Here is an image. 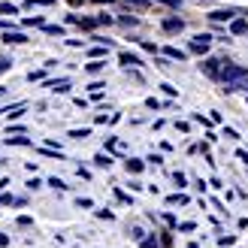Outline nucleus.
I'll list each match as a JSON object with an SVG mask.
<instances>
[{
    "label": "nucleus",
    "mask_w": 248,
    "mask_h": 248,
    "mask_svg": "<svg viewBox=\"0 0 248 248\" xmlns=\"http://www.w3.org/2000/svg\"><path fill=\"white\" fill-rule=\"evenodd\" d=\"M221 79H224L227 88L224 91H248V70L236 67V64H224V70H221Z\"/></svg>",
    "instance_id": "1"
},
{
    "label": "nucleus",
    "mask_w": 248,
    "mask_h": 248,
    "mask_svg": "<svg viewBox=\"0 0 248 248\" xmlns=\"http://www.w3.org/2000/svg\"><path fill=\"white\" fill-rule=\"evenodd\" d=\"M209 46H212V36H209V33H197L194 40H191V52H200L203 55Z\"/></svg>",
    "instance_id": "2"
},
{
    "label": "nucleus",
    "mask_w": 248,
    "mask_h": 248,
    "mask_svg": "<svg viewBox=\"0 0 248 248\" xmlns=\"http://www.w3.org/2000/svg\"><path fill=\"white\" fill-rule=\"evenodd\" d=\"M200 67H203V73H206V76H212V79H215V76H221V70H224L218 58H206Z\"/></svg>",
    "instance_id": "3"
},
{
    "label": "nucleus",
    "mask_w": 248,
    "mask_h": 248,
    "mask_svg": "<svg viewBox=\"0 0 248 248\" xmlns=\"http://www.w3.org/2000/svg\"><path fill=\"white\" fill-rule=\"evenodd\" d=\"M233 16H239V12H236V9H215L209 18H212V21H230Z\"/></svg>",
    "instance_id": "4"
},
{
    "label": "nucleus",
    "mask_w": 248,
    "mask_h": 248,
    "mask_svg": "<svg viewBox=\"0 0 248 248\" xmlns=\"http://www.w3.org/2000/svg\"><path fill=\"white\" fill-rule=\"evenodd\" d=\"M3 43H6V46H9V43H12V46H18V43H28V36L18 33V31H6V33H3Z\"/></svg>",
    "instance_id": "5"
},
{
    "label": "nucleus",
    "mask_w": 248,
    "mask_h": 248,
    "mask_svg": "<svg viewBox=\"0 0 248 248\" xmlns=\"http://www.w3.org/2000/svg\"><path fill=\"white\" fill-rule=\"evenodd\" d=\"M182 28H185L182 18H164V31H167V33H176V31H182Z\"/></svg>",
    "instance_id": "6"
},
{
    "label": "nucleus",
    "mask_w": 248,
    "mask_h": 248,
    "mask_svg": "<svg viewBox=\"0 0 248 248\" xmlns=\"http://www.w3.org/2000/svg\"><path fill=\"white\" fill-rule=\"evenodd\" d=\"M230 31H233V33H245V31H248V21H245V18H233V21H230Z\"/></svg>",
    "instance_id": "7"
},
{
    "label": "nucleus",
    "mask_w": 248,
    "mask_h": 248,
    "mask_svg": "<svg viewBox=\"0 0 248 248\" xmlns=\"http://www.w3.org/2000/svg\"><path fill=\"white\" fill-rule=\"evenodd\" d=\"M118 61H121V64H124V67H140V64H142V61H140V58H136V55H127V52H124V55H121Z\"/></svg>",
    "instance_id": "8"
},
{
    "label": "nucleus",
    "mask_w": 248,
    "mask_h": 248,
    "mask_svg": "<svg viewBox=\"0 0 248 248\" xmlns=\"http://www.w3.org/2000/svg\"><path fill=\"white\" fill-rule=\"evenodd\" d=\"M106 52H109V46H103V43H100V46H94V48H91V58H94V61H100Z\"/></svg>",
    "instance_id": "9"
},
{
    "label": "nucleus",
    "mask_w": 248,
    "mask_h": 248,
    "mask_svg": "<svg viewBox=\"0 0 248 248\" xmlns=\"http://www.w3.org/2000/svg\"><path fill=\"white\" fill-rule=\"evenodd\" d=\"M167 58H172V61H185V52H182V48H176V46H170V48H167Z\"/></svg>",
    "instance_id": "10"
},
{
    "label": "nucleus",
    "mask_w": 248,
    "mask_h": 248,
    "mask_svg": "<svg viewBox=\"0 0 248 248\" xmlns=\"http://www.w3.org/2000/svg\"><path fill=\"white\" fill-rule=\"evenodd\" d=\"M142 167H145V164H142V160H136V157L127 160V172H142Z\"/></svg>",
    "instance_id": "11"
},
{
    "label": "nucleus",
    "mask_w": 248,
    "mask_h": 248,
    "mask_svg": "<svg viewBox=\"0 0 248 248\" xmlns=\"http://www.w3.org/2000/svg\"><path fill=\"white\" fill-rule=\"evenodd\" d=\"M48 88H52V91H61V94H64V91L70 88V82H67V79H61V82H48Z\"/></svg>",
    "instance_id": "12"
},
{
    "label": "nucleus",
    "mask_w": 248,
    "mask_h": 248,
    "mask_svg": "<svg viewBox=\"0 0 248 248\" xmlns=\"http://www.w3.org/2000/svg\"><path fill=\"white\" fill-rule=\"evenodd\" d=\"M43 31H46V33H52V36H55V33H58V36H64V28H61V24H43Z\"/></svg>",
    "instance_id": "13"
},
{
    "label": "nucleus",
    "mask_w": 248,
    "mask_h": 248,
    "mask_svg": "<svg viewBox=\"0 0 248 248\" xmlns=\"http://www.w3.org/2000/svg\"><path fill=\"white\" fill-rule=\"evenodd\" d=\"M167 203H170V206H176V203H188V197H185V194H172V197H167Z\"/></svg>",
    "instance_id": "14"
},
{
    "label": "nucleus",
    "mask_w": 248,
    "mask_h": 248,
    "mask_svg": "<svg viewBox=\"0 0 248 248\" xmlns=\"http://www.w3.org/2000/svg\"><path fill=\"white\" fill-rule=\"evenodd\" d=\"M9 142H12V145H31L28 136H9Z\"/></svg>",
    "instance_id": "15"
},
{
    "label": "nucleus",
    "mask_w": 248,
    "mask_h": 248,
    "mask_svg": "<svg viewBox=\"0 0 248 248\" xmlns=\"http://www.w3.org/2000/svg\"><path fill=\"white\" fill-rule=\"evenodd\" d=\"M94 164H97V167H109L112 160H109V155H97V157H94Z\"/></svg>",
    "instance_id": "16"
},
{
    "label": "nucleus",
    "mask_w": 248,
    "mask_h": 248,
    "mask_svg": "<svg viewBox=\"0 0 248 248\" xmlns=\"http://www.w3.org/2000/svg\"><path fill=\"white\" fill-rule=\"evenodd\" d=\"M0 12H3V16H18V9L9 6V3H0Z\"/></svg>",
    "instance_id": "17"
},
{
    "label": "nucleus",
    "mask_w": 248,
    "mask_h": 248,
    "mask_svg": "<svg viewBox=\"0 0 248 248\" xmlns=\"http://www.w3.org/2000/svg\"><path fill=\"white\" fill-rule=\"evenodd\" d=\"M24 24H28V28H43V18H40V16H33V18H24Z\"/></svg>",
    "instance_id": "18"
},
{
    "label": "nucleus",
    "mask_w": 248,
    "mask_h": 248,
    "mask_svg": "<svg viewBox=\"0 0 248 248\" xmlns=\"http://www.w3.org/2000/svg\"><path fill=\"white\" fill-rule=\"evenodd\" d=\"M91 130L88 127H82V130H70V136H73V140H85V136H88Z\"/></svg>",
    "instance_id": "19"
},
{
    "label": "nucleus",
    "mask_w": 248,
    "mask_h": 248,
    "mask_svg": "<svg viewBox=\"0 0 248 248\" xmlns=\"http://www.w3.org/2000/svg\"><path fill=\"white\" fill-rule=\"evenodd\" d=\"M106 64H103V61H91V64H88V73H100Z\"/></svg>",
    "instance_id": "20"
},
{
    "label": "nucleus",
    "mask_w": 248,
    "mask_h": 248,
    "mask_svg": "<svg viewBox=\"0 0 248 248\" xmlns=\"http://www.w3.org/2000/svg\"><path fill=\"white\" fill-rule=\"evenodd\" d=\"M28 6H55V0H28Z\"/></svg>",
    "instance_id": "21"
},
{
    "label": "nucleus",
    "mask_w": 248,
    "mask_h": 248,
    "mask_svg": "<svg viewBox=\"0 0 248 248\" xmlns=\"http://www.w3.org/2000/svg\"><path fill=\"white\" fill-rule=\"evenodd\" d=\"M6 203H21V200H16L12 194H0V206H6Z\"/></svg>",
    "instance_id": "22"
},
{
    "label": "nucleus",
    "mask_w": 248,
    "mask_h": 248,
    "mask_svg": "<svg viewBox=\"0 0 248 248\" xmlns=\"http://www.w3.org/2000/svg\"><path fill=\"white\" fill-rule=\"evenodd\" d=\"M43 76H46V73H43V70H31V73H28V79H31V82H40Z\"/></svg>",
    "instance_id": "23"
},
{
    "label": "nucleus",
    "mask_w": 248,
    "mask_h": 248,
    "mask_svg": "<svg viewBox=\"0 0 248 248\" xmlns=\"http://www.w3.org/2000/svg\"><path fill=\"white\" fill-rule=\"evenodd\" d=\"M124 3H127V6H140V9H145V6H148V0H124Z\"/></svg>",
    "instance_id": "24"
},
{
    "label": "nucleus",
    "mask_w": 248,
    "mask_h": 248,
    "mask_svg": "<svg viewBox=\"0 0 248 248\" xmlns=\"http://www.w3.org/2000/svg\"><path fill=\"white\" fill-rule=\"evenodd\" d=\"M140 248H157V239H155V236H152V239H142Z\"/></svg>",
    "instance_id": "25"
},
{
    "label": "nucleus",
    "mask_w": 248,
    "mask_h": 248,
    "mask_svg": "<svg viewBox=\"0 0 248 248\" xmlns=\"http://www.w3.org/2000/svg\"><path fill=\"white\" fill-rule=\"evenodd\" d=\"M48 185H52V188H61V191H64V188H67V185H64V182H61L58 176H55V179H48Z\"/></svg>",
    "instance_id": "26"
},
{
    "label": "nucleus",
    "mask_w": 248,
    "mask_h": 248,
    "mask_svg": "<svg viewBox=\"0 0 248 248\" xmlns=\"http://www.w3.org/2000/svg\"><path fill=\"white\" fill-rule=\"evenodd\" d=\"M172 182H176L179 188H185V176H182V172H176V176H172Z\"/></svg>",
    "instance_id": "27"
},
{
    "label": "nucleus",
    "mask_w": 248,
    "mask_h": 248,
    "mask_svg": "<svg viewBox=\"0 0 248 248\" xmlns=\"http://www.w3.org/2000/svg\"><path fill=\"white\" fill-rule=\"evenodd\" d=\"M160 3H167V6H172V9H179V6H182V0H160Z\"/></svg>",
    "instance_id": "28"
},
{
    "label": "nucleus",
    "mask_w": 248,
    "mask_h": 248,
    "mask_svg": "<svg viewBox=\"0 0 248 248\" xmlns=\"http://www.w3.org/2000/svg\"><path fill=\"white\" fill-rule=\"evenodd\" d=\"M12 64H9V61H3V58H0V73H3V70H9Z\"/></svg>",
    "instance_id": "29"
},
{
    "label": "nucleus",
    "mask_w": 248,
    "mask_h": 248,
    "mask_svg": "<svg viewBox=\"0 0 248 248\" xmlns=\"http://www.w3.org/2000/svg\"><path fill=\"white\" fill-rule=\"evenodd\" d=\"M239 155V160H242V164H248V152H236Z\"/></svg>",
    "instance_id": "30"
},
{
    "label": "nucleus",
    "mask_w": 248,
    "mask_h": 248,
    "mask_svg": "<svg viewBox=\"0 0 248 248\" xmlns=\"http://www.w3.org/2000/svg\"><path fill=\"white\" fill-rule=\"evenodd\" d=\"M0 245H9V239L3 236V233H0Z\"/></svg>",
    "instance_id": "31"
},
{
    "label": "nucleus",
    "mask_w": 248,
    "mask_h": 248,
    "mask_svg": "<svg viewBox=\"0 0 248 248\" xmlns=\"http://www.w3.org/2000/svg\"><path fill=\"white\" fill-rule=\"evenodd\" d=\"M70 3H73V6H79V3H85V0H70Z\"/></svg>",
    "instance_id": "32"
},
{
    "label": "nucleus",
    "mask_w": 248,
    "mask_h": 248,
    "mask_svg": "<svg viewBox=\"0 0 248 248\" xmlns=\"http://www.w3.org/2000/svg\"><path fill=\"white\" fill-rule=\"evenodd\" d=\"M97 3H109V0H97Z\"/></svg>",
    "instance_id": "33"
},
{
    "label": "nucleus",
    "mask_w": 248,
    "mask_h": 248,
    "mask_svg": "<svg viewBox=\"0 0 248 248\" xmlns=\"http://www.w3.org/2000/svg\"><path fill=\"white\" fill-rule=\"evenodd\" d=\"M200 3H209V0H200Z\"/></svg>",
    "instance_id": "34"
}]
</instances>
